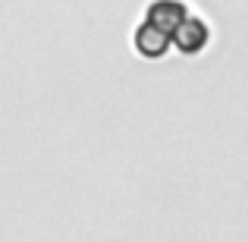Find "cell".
<instances>
[{
    "instance_id": "obj_1",
    "label": "cell",
    "mask_w": 248,
    "mask_h": 242,
    "mask_svg": "<svg viewBox=\"0 0 248 242\" xmlns=\"http://www.w3.org/2000/svg\"><path fill=\"white\" fill-rule=\"evenodd\" d=\"M188 6L182 0H151L145 6V16H141V25H148L151 32H157L160 38L173 41V32L182 25V19L188 16Z\"/></svg>"
},
{
    "instance_id": "obj_2",
    "label": "cell",
    "mask_w": 248,
    "mask_h": 242,
    "mask_svg": "<svg viewBox=\"0 0 248 242\" xmlns=\"http://www.w3.org/2000/svg\"><path fill=\"white\" fill-rule=\"evenodd\" d=\"M207 41H211V29H207V22L201 16H195V13H188V16L182 19V25L173 32L170 50H179L182 57H198L201 50L207 48Z\"/></svg>"
}]
</instances>
